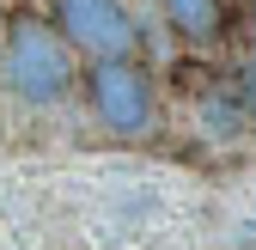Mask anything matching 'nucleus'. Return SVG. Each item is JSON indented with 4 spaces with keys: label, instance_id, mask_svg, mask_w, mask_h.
Wrapping results in <instances>:
<instances>
[{
    "label": "nucleus",
    "instance_id": "2",
    "mask_svg": "<svg viewBox=\"0 0 256 250\" xmlns=\"http://www.w3.org/2000/svg\"><path fill=\"white\" fill-rule=\"evenodd\" d=\"M86 104L110 134H152L158 122V86L146 61L134 55H98L86 68Z\"/></svg>",
    "mask_w": 256,
    "mask_h": 250
},
{
    "label": "nucleus",
    "instance_id": "3",
    "mask_svg": "<svg viewBox=\"0 0 256 250\" xmlns=\"http://www.w3.org/2000/svg\"><path fill=\"white\" fill-rule=\"evenodd\" d=\"M55 30L68 37V49H86L92 61L140 49V24L122 0H55Z\"/></svg>",
    "mask_w": 256,
    "mask_h": 250
},
{
    "label": "nucleus",
    "instance_id": "4",
    "mask_svg": "<svg viewBox=\"0 0 256 250\" xmlns=\"http://www.w3.org/2000/svg\"><path fill=\"white\" fill-rule=\"evenodd\" d=\"M171 18V30L183 43H214L220 37V24H226V12H220V0H158Z\"/></svg>",
    "mask_w": 256,
    "mask_h": 250
},
{
    "label": "nucleus",
    "instance_id": "5",
    "mask_svg": "<svg viewBox=\"0 0 256 250\" xmlns=\"http://www.w3.org/2000/svg\"><path fill=\"white\" fill-rule=\"evenodd\" d=\"M238 104L256 116V43L244 49V61H238Z\"/></svg>",
    "mask_w": 256,
    "mask_h": 250
},
{
    "label": "nucleus",
    "instance_id": "1",
    "mask_svg": "<svg viewBox=\"0 0 256 250\" xmlns=\"http://www.w3.org/2000/svg\"><path fill=\"white\" fill-rule=\"evenodd\" d=\"M6 86L24 104H61L74 92L68 37H61L55 24H43L37 12H18L6 24Z\"/></svg>",
    "mask_w": 256,
    "mask_h": 250
}]
</instances>
